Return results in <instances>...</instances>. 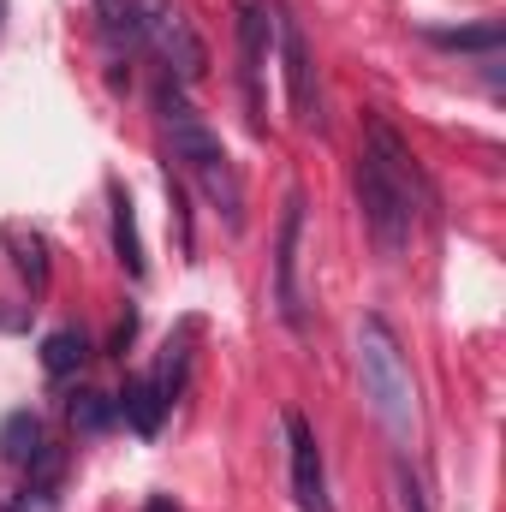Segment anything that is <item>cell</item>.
I'll return each mask as SVG.
<instances>
[{
    "label": "cell",
    "instance_id": "1",
    "mask_svg": "<svg viewBox=\"0 0 506 512\" xmlns=\"http://www.w3.org/2000/svg\"><path fill=\"white\" fill-rule=\"evenodd\" d=\"M358 209H364V227L376 239L381 256H405L411 251V233H417V197H423V173L405 149V137L387 126V120H370L364 126V149H358Z\"/></svg>",
    "mask_w": 506,
    "mask_h": 512
},
{
    "label": "cell",
    "instance_id": "2",
    "mask_svg": "<svg viewBox=\"0 0 506 512\" xmlns=\"http://www.w3.org/2000/svg\"><path fill=\"white\" fill-rule=\"evenodd\" d=\"M352 352H358V382H364V399H370L376 423L387 429V441L399 453H411L417 435H423V411H417V382H411L405 346L387 328V316H358Z\"/></svg>",
    "mask_w": 506,
    "mask_h": 512
},
{
    "label": "cell",
    "instance_id": "3",
    "mask_svg": "<svg viewBox=\"0 0 506 512\" xmlns=\"http://www.w3.org/2000/svg\"><path fill=\"white\" fill-rule=\"evenodd\" d=\"M155 114L167 126V143H173V161L197 179V191L209 197V209L227 215V227H245V185H239V167L227 161L215 126L191 108V96L179 84H161L155 90Z\"/></svg>",
    "mask_w": 506,
    "mask_h": 512
},
{
    "label": "cell",
    "instance_id": "4",
    "mask_svg": "<svg viewBox=\"0 0 506 512\" xmlns=\"http://www.w3.org/2000/svg\"><path fill=\"white\" fill-rule=\"evenodd\" d=\"M143 42L161 54L167 84L191 90V84L209 78V48H203L197 24L185 18V6H173V0H143Z\"/></svg>",
    "mask_w": 506,
    "mask_h": 512
},
{
    "label": "cell",
    "instance_id": "5",
    "mask_svg": "<svg viewBox=\"0 0 506 512\" xmlns=\"http://www.w3.org/2000/svg\"><path fill=\"white\" fill-rule=\"evenodd\" d=\"M304 191L286 197V215H280V233H274V310L286 328H304Z\"/></svg>",
    "mask_w": 506,
    "mask_h": 512
},
{
    "label": "cell",
    "instance_id": "6",
    "mask_svg": "<svg viewBox=\"0 0 506 512\" xmlns=\"http://www.w3.org/2000/svg\"><path fill=\"white\" fill-rule=\"evenodd\" d=\"M274 48H280V72H286V102L292 120L310 131H322V96H316V66H310V42L298 30V18L274 12Z\"/></svg>",
    "mask_w": 506,
    "mask_h": 512
},
{
    "label": "cell",
    "instance_id": "7",
    "mask_svg": "<svg viewBox=\"0 0 506 512\" xmlns=\"http://www.w3.org/2000/svg\"><path fill=\"white\" fill-rule=\"evenodd\" d=\"M233 24H239V78L251 96V120L262 126V66L274 54V6L268 0H233Z\"/></svg>",
    "mask_w": 506,
    "mask_h": 512
},
{
    "label": "cell",
    "instance_id": "8",
    "mask_svg": "<svg viewBox=\"0 0 506 512\" xmlns=\"http://www.w3.org/2000/svg\"><path fill=\"white\" fill-rule=\"evenodd\" d=\"M286 453H292V501H298V512H334L322 447H316V429L304 423V411H286Z\"/></svg>",
    "mask_w": 506,
    "mask_h": 512
},
{
    "label": "cell",
    "instance_id": "9",
    "mask_svg": "<svg viewBox=\"0 0 506 512\" xmlns=\"http://www.w3.org/2000/svg\"><path fill=\"white\" fill-rule=\"evenodd\" d=\"M114 411L126 417V429H131V435L155 441V435H161V417H167V399H161L155 376H126V387L114 393Z\"/></svg>",
    "mask_w": 506,
    "mask_h": 512
},
{
    "label": "cell",
    "instance_id": "10",
    "mask_svg": "<svg viewBox=\"0 0 506 512\" xmlns=\"http://www.w3.org/2000/svg\"><path fill=\"white\" fill-rule=\"evenodd\" d=\"M42 447H48V441H42V417H36V411H12V417L0 423V459H6V465H24V471H30V465L42 459Z\"/></svg>",
    "mask_w": 506,
    "mask_h": 512
},
{
    "label": "cell",
    "instance_id": "11",
    "mask_svg": "<svg viewBox=\"0 0 506 512\" xmlns=\"http://www.w3.org/2000/svg\"><path fill=\"white\" fill-rule=\"evenodd\" d=\"M108 209H114V256L126 262L131 280H143V239H137V209L126 185H108Z\"/></svg>",
    "mask_w": 506,
    "mask_h": 512
},
{
    "label": "cell",
    "instance_id": "12",
    "mask_svg": "<svg viewBox=\"0 0 506 512\" xmlns=\"http://www.w3.org/2000/svg\"><path fill=\"white\" fill-rule=\"evenodd\" d=\"M6 239V251H12V268L24 274V286L42 298L48 292V245H42V233H24V227H6L0 233Z\"/></svg>",
    "mask_w": 506,
    "mask_h": 512
},
{
    "label": "cell",
    "instance_id": "13",
    "mask_svg": "<svg viewBox=\"0 0 506 512\" xmlns=\"http://www.w3.org/2000/svg\"><path fill=\"white\" fill-rule=\"evenodd\" d=\"M90 364V340L78 334V328H54L48 340H42V370L54 376V382H66V376H78Z\"/></svg>",
    "mask_w": 506,
    "mask_h": 512
},
{
    "label": "cell",
    "instance_id": "14",
    "mask_svg": "<svg viewBox=\"0 0 506 512\" xmlns=\"http://www.w3.org/2000/svg\"><path fill=\"white\" fill-rule=\"evenodd\" d=\"M429 42L447 54H501L506 30L501 24H465V30H429Z\"/></svg>",
    "mask_w": 506,
    "mask_h": 512
},
{
    "label": "cell",
    "instance_id": "15",
    "mask_svg": "<svg viewBox=\"0 0 506 512\" xmlns=\"http://www.w3.org/2000/svg\"><path fill=\"white\" fill-rule=\"evenodd\" d=\"M66 417H72V429L78 435H102V429H114V393H96V387H78L72 393V405H66Z\"/></svg>",
    "mask_w": 506,
    "mask_h": 512
},
{
    "label": "cell",
    "instance_id": "16",
    "mask_svg": "<svg viewBox=\"0 0 506 512\" xmlns=\"http://www.w3.org/2000/svg\"><path fill=\"white\" fill-rule=\"evenodd\" d=\"M96 18L108 42H143V0H96Z\"/></svg>",
    "mask_w": 506,
    "mask_h": 512
},
{
    "label": "cell",
    "instance_id": "17",
    "mask_svg": "<svg viewBox=\"0 0 506 512\" xmlns=\"http://www.w3.org/2000/svg\"><path fill=\"white\" fill-rule=\"evenodd\" d=\"M393 495H399V512H429V501H423V483H417V471L399 459L393 465Z\"/></svg>",
    "mask_w": 506,
    "mask_h": 512
},
{
    "label": "cell",
    "instance_id": "18",
    "mask_svg": "<svg viewBox=\"0 0 506 512\" xmlns=\"http://www.w3.org/2000/svg\"><path fill=\"white\" fill-rule=\"evenodd\" d=\"M60 507V483H42V477H30V489L12 501V512H54Z\"/></svg>",
    "mask_w": 506,
    "mask_h": 512
},
{
    "label": "cell",
    "instance_id": "19",
    "mask_svg": "<svg viewBox=\"0 0 506 512\" xmlns=\"http://www.w3.org/2000/svg\"><path fill=\"white\" fill-rule=\"evenodd\" d=\"M131 340H137V316L126 310V322L114 328V340H108V352H120V358H126V346H131Z\"/></svg>",
    "mask_w": 506,
    "mask_h": 512
},
{
    "label": "cell",
    "instance_id": "20",
    "mask_svg": "<svg viewBox=\"0 0 506 512\" xmlns=\"http://www.w3.org/2000/svg\"><path fill=\"white\" fill-rule=\"evenodd\" d=\"M143 512H179V507H173L167 495H155V501H149V507H143Z\"/></svg>",
    "mask_w": 506,
    "mask_h": 512
}]
</instances>
